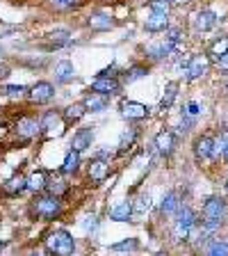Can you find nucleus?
<instances>
[{
    "mask_svg": "<svg viewBox=\"0 0 228 256\" xmlns=\"http://www.w3.org/2000/svg\"><path fill=\"white\" fill-rule=\"evenodd\" d=\"M46 250L55 256H73L75 240L69 231L57 229V231H53V234L46 236Z\"/></svg>",
    "mask_w": 228,
    "mask_h": 256,
    "instance_id": "1",
    "label": "nucleus"
},
{
    "mask_svg": "<svg viewBox=\"0 0 228 256\" xmlns=\"http://www.w3.org/2000/svg\"><path fill=\"white\" fill-rule=\"evenodd\" d=\"M199 224V218L197 213L187 206H181V210L176 213V220H174V238L178 240H185L187 236L194 231V226Z\"/></svg>",
    "mask_w": 228,
    "mask_h": 256,
    "instance_id": "2",
    "label": "nucleus"
},
{
    "mask_svg": "<svg viewBox=\"0 0 228 256\" xmlns=\"http://www.w3.org/2000/svg\"><path fill=\"white\" fill-rule=\"evenodd\" d=\"M32 213L41 220H55L62 213V202H59V197H53V194L37 197L34 204H32Z\"/></svg>",
    "mask_w": 228,
    "mask_h": 256,
    "instance_id": "3",
    "label": "nucleus"
},
{
    "mask_svg": "<svg viewBox=\"0 0 228 256\" xmlns=\"http://www.w3.org/2000/svg\"><path fill=\"white\" fill-rule=\"evenodd\" d=\"M64 126H66V119L55 110H48L41 117V133L43 138H59L64 133Z\"/></svg>",
    "mask_w": 228,
    "mask_h": 256,
    "instance_id": "4",
    "label": "nucleus"
},
{
    "mask_svg": "<svg viewBox=\"0 0 228 256\" xmlns=\"http://www.w3.org/2000/svg\"><path fill=\"white\" fill-rule=\"evenodd\" d=\"M119 110H121L123 117H126V119H133V122L146 119V117L151 114V108H149V106H144V103H137V101H126V98L119 103Z\"/></svg>",
    "mask_w": 228,
    "mask_h": 256,
    "instance_id": "5",
    "label": "nucleus"
},
{
    "mask_svg": "<svg viewBox=\"0 0 228 256\" xmlns=\"http://www.w3.org/2000/svg\"><path fill=\"white\" fill-rule=\"evenodd\" d=\"M215 154H217V142H215V138H210V135L197 138V142H194V158H197L199 162L210 160Z\"/></svg>",
    "mask_w": 228,
    "mask_h": 256,
    "instance_id": "6",
    "label": "nucleus"
},
{
    "mask_svg": "<svg viewBox=\"0 0 228 256\" xmlns=\"http://www.w3.org/2000/svg\"><path fill=\"white\" fill-rule=\"evenodd\" d=\"M208 66H210V58L208 55H192L190 62H187V80H197L201 76L208 74Z\"/></svg>",
    "mask_w": 228,
    "mask_h": 256,
    "instance_id": "7",
    "label": "nucleus"
},
{
    "mask_svg": "<svg viewBox=\"0 0 228 256\" xmlns=\"http://www.w3.org/2000/svg\"><path fill=\"white\" fill-rule=\"evenodd\" d=\"M16 135L18 138H23V140H30V138H34L37 133H41V122L39 119H34V117H21L18 122H16Z\"/></svg>",
    "mask_w": 228,
    "mask_h": 256,
    "instance_id": "8",
    "label": "nucleus"
},
{
    "mask_svg": "<svg viewBox=\"0 0 228 256\" xmlns=\"http://www.w3.org/2000/svg\"><path fill=\"white\" fill-rule=\"evenodd\" d=\"M119 80L114 78V76H98V78L91 80V90L98 92V94H105V96H112V94H117L119 92Z\"/></svg>",
    "mask_w": 228,
    "mask_h": 256,
    "instance_id": "9",
    "label": "nucleus"
},
{
    "mask_svg": "<svg viewBox=\"0 0 228 256\" xmlns=\"http://www.w3.org/2000/svg\"><path fill=\"white\" fill-rule=\"evenodd\" d=\"M226 215V202L222 197H210L203 204V218L206 220H219L222 222Z\"/></svg>",
    "mask_w": 228,
    "mask_h": 256,
    "instance_id": "10",
    "label": "nucleus"
},
{
    "mask_svg": "<svg viewBox=\"0 0 228 256\" xmlns=\"http://www.w3.org/2000/svg\"><path fill=\"white\" fill-rule=\"evenodd\" d=\"M192 23H194V30L197 32H208L217 26V14H215L213 10H201L194 14Z\"/></svg>",
    "mask_w": 228,
    "mask_h": 256,
    "instance_id": "11",
    "label": "nucleus"
},
{
    "mask_svg": "<svg viewBox=\"0 0 228 256\" xmlns=\"http://www.w3.org/2000/svg\"><path fill=\"white\" fill-rule=\"evenodd\" d=\"M174 50H181V44H174V42H169V39L146 46V55H151L153 60H162V58H167V55H171Z\"/></svg>",
    "mask_w": 228,
    "mask_h": 256,
    "instance_id": "12",
    "label": "nucleus"
},
{
    "mask_svg": "<svg viewBox=\"0 0 228 256\" xmlns=\"http://www.w3.org/2000/svg\"><path fill=\"white\" fill-rule=\"evenodd\" d=\"M153 146H155V151H158V154L169 156L171 151H174V146H176V135L171 133V130H162V133L155 135Z\"/></svg>",
    "mask_w": 228,
    "mask_h": 256,
    "instance_id": "13",
    "label": "nucleus"
},
{
    "mask_svg": "<svg viewBox=\"0 0 228 256\" xmlns=\"http://www.w3.org/2000/svg\"><path fill=\"white\" fill-rule=\"evenodd\" d=\"M110 176V162H105L103 158H96L89 162V178L94 183H103Z\"/></svg>",
    "mask_w": 228,
    "mask_h": 256,
    "instance_id": "14",
    "label": "nucleus"
},
{
    "mask_svg": "<svg viewBox=\"0 0 228 256\" xmlns=\"http://www.w3.org/2000/svg\"><path fill=\"white\" fill-rule=\"evenodd\" d=\"M27 190V178L23 174H14L11 178H7L5 183H2V192L5 194H9V197H14V194H18V192Z\"/></svg>",
    "mask_w": 228,
    "mask_h": 256,
    "instance_id": "15",
    "label": "nucleus"
},
{
    "mask_svg": "<svg viewBox=\"0 0 228 256\" xmlns=\"http://www.w3.org/2000/svg\"><path fill=\"white\" fill-rule=\"evenodd\" d=\"M91 142H94V130L91 128H80L78 133L73 135V142H71V146H73V151H85L91 146Z\"/></svg>",
    "mask_w": 228,
    "mask_h": 256,
    "instance_id": "16",
    "label": "nucleus"
},
{
    "mask_svg": "<svg viewBox=\"0 0 228 256\" xmlns=\"http://www.w3.org/2000/svg\"><path fill=\"white\" fill-rule=\"evenodd\" d=\"M53 85L50 82H37V85L30 90V98L34 103H48L50 98H53Z\"/></svg>",
    "mask_w": 228,
    "mask_h": 256,
    "instance_id": "17",
    "label": "nucleus"
},
{
    "mask_svg": "<svg viewBox=\"0 0 228 256\" xmlns=\"http://www.w3.org/2000/svg\"><path fill=\"white\" fill-rule=\"evenodd\" d=\"M107 96L105 94H98V92H91V94L85 96V101H82V106L87 108V112H103L107 108Z\"/></svg>",
    "mask_w": 228,
    "mask_h": 256,
    "instance_id": "18",
    "label": "nucleus"
},
{
    "mask_svg": "<svg viewBox=\"0 0 228 256\" xmlns=\"http://www.w3.org/2000/svg\"><path fill=\"white\" fill-rule=\"evenodd\" d=\"M133 218V202H119L114 208H110V220L114 222H128Z\"/></svg>",
    "mask_w": 228,
    "mask_h": 256,
    "instance_id": "19",
    "label": "nucleus"
},
{
    "mask_svg": "<svg viewBox=\"0 0 228 256\" xmlns=\"http://www.w3.org/2000/svg\"><path fill=\"white\" fill-rule=\"evenodd\" d=\"M87 23H89L91 30H110V28H114V21H112L105 12H94L87 18Z\"/></svg>",
    "mask_w": 228,
    "mask_h": 256,
    "instance_id": "20",
    "label": "nucleus"
},
{
    "mask_svg": "<svg viewBox=\"0 0 228 256\" xmlns=\"http://www.w3.org/2000/svg\"><path fill=\"white\" fill-rule=\"evenodd\" d=\"M167 26H169L167 14H153V12H151V16L146 18V23H144V28L149 32H162V30H167Z\"/></svg>",
    "mask_w": 228,
    "mask_h": 256,
    "instance_id": "21",
    "label": "nucleus"
},
{
    "mask_svg": "<svg viewBox=\"0 0 228 256\" xmlns=\"http://www.w3.org/2000/svg\"><path fill=\"white\" fill-rule=\"evenodd\" d=\"M160 210L165 215H176L181 210V202H178V194L176 192H167L162 197V204H160Z\"/></svg>",
    "mask_w": 228,
    "mask_h": 256,
    "instance_id": "22",
    "label": "nucleus"
},
{
    "mask_svg": "<svg viewBox=\"0 0 228 256\" xmlns=\"http://www.w3.org/2000/svg\"><path fill=\"white\" fill-rule=\"evenodd\" d=\"M46 186H48V178H46V172H43V170L32 172V174L27 176V190H32V192H41Z\"/></svg>",
    "mask_w": 228,
    "mask_h": 256,
    "instance_id": "23",
    "label": "nucleus"
},
{
    "mask_svg": "<svg viewBox=\"0 0 228 256\" xmlns=\"http://www.w3.org/2000/svg\"><path fill=\"white\" fill-rule=\"evenodd\" d=\"M73 76H75V69L71 62H59L55 66V80L57 82H69V80H73Z\"/></svg>",
    "mask_w": 228,
    "mask_h": 256,
    "instance_id": "24",
    "label": "nucleus"
},
{
    "mask_svg": "<svg viewBox=\"0 0 228 256\" xmlns=\"http://www.w3.org/2000/svg\"><path fill=\"white\" fill-rule=\"evenodd\" d=\"M176 96H178V85H176V82H169V85L165 87L162 98H160V110H169V108L174 106Z\"/></svg>",
    "mask_w": 228,
    "mask_h": 256,
    "instance_id": "25",
    "label": "nucleus"
},
{
    "mask_svg": "<svg viewBox=\"0 0 228 256\" xmlns=\"http://www.w3.org/2000/svg\"><path fill=\"white\" fill-rule=\"evenodd\" d=\"M78 165H80V154L78 151H66V156H64V165H62V172L64 174H73V172H78Z\"/></svg>",
    "mask_w": 228,
    "mask_h": 256,
    "instance_id": "26",
    "label": "nucleus"
},
{
    "mask_svg": "<svg viewBox=\"0 0 228 256\" xmlns=\"http://www.w3.org/2000/svg\"><path fill=\"white\" fill-rule=\"evenodd\" d=\"M85 112H87V108L82 103H73V106L64 108V119L66 122H78L80 117H85Z\"/></svg>",
    "mask_w": 228,
    "mask_h": 256,
    "instance_id": "27",
    "label": "nucleus"
},
{
    "mask_svg": "<svg viewBox=\"0 0 228 256\" xmlns=\"http://www.w3.org/2000/svg\"><path fill=\"white\" fill-rule=\"evenodd\" d=\"M149 208H151V197L149 194H139V197L133 202V215L139 218V215H144Z\"/></svg>",
    "mask_w": 228,
    "mask_h": 256,
    "instance_id": "28",
    "label": "nucleus"
},
{
    "mask_svg": "<svg viewBox=\"0 0 228 256\" xmlns=\"http://www.w3.org/2000/svg\"><path fill=\"white\" fill-rule=\"evenodd\" d=\"M208 256H228V240H213L208 245Z\"/></svg>",
    "mask_w": 228,
    "mask_h": 256,
    "instance_id": "29",
    "label": "nucleus"
},
{
    "mask_svg": "<svg viewBox=\"0 0 228 256\" xmlns=\"http://www.w3.org/2000/svg\"><path fill=\"white\" fill-rule=\"evenodd\" d=\"M228 53V37H222V39H217V42L213 44V48H210V55H213V60L217 62L222 55H226Z\"/></svg>",
    "mask_w": 228,
    "mask_h": 256,
    "instance_id": "30",
    "label": "nucleus"
},
{
    "mask_svg": "<svg viewBox=\"0 0 228 256\" xmlns=\"http://www.w3.org/2000/svg\"><path fill=\"white\" fill-rule=\"evenodd\" d=\"M46 188H48V192H50L53 197H59V194H64V192L69 190V186H66L62 178H50Z\"/></svg>",
    "mask_w": 228,
    "mask_h": 256,
    "instance_id": "31",
    "label": "nucleus"
},
{
    "mask_svg": "<svg viewBox=\"0 0 228 256\" xmlns=\"http://www.w3.org/2000/svg\"><path fill=\"white\" fill-rule=\"evenodd\" d=\"M135 138H137V130H135V128H126L121 133V138H119V146H121V149H128V146L135 142Z\"/></svg>",
    "mask_w": 228,
    "mask_h": 256,
    "instance_id": "32",
    "label": "nucleus"
},
{
    "mask_svg": "<svg viewBox=\"0 0 228 256\" xmlns=\"http://www.w3.org/2000/svg\"><path fill=\"white\" fill-rule=\"evenodd\" d=\"M50 39H53L57 46H69L73 39H71V34L66 30H55V32H50Z\"/></svg>",
    "mask_w": 228,
    "mask_h": 256,
    "instance_id": "33",
    "label": "nucleus"
},
{
    "mask_svg": "<svg viewBox=\"0 0 228 256\" xmlns=\"http://www.w3.org/2000/svg\"><path fill=\"white\" fill-rule=\"evenodd\" d=\"M169 0H151L149 2V10L153 14H169Z\"/></svg>",
    "mask_w": 228,
    "mask_h": 256,
    "instance_id": "34",
    "label": "nucleus"
},
{
    "mask_svg": "<svg viewBox=\"0 0 228 256\" xmlns=\"http://www.w3.org/2000/svg\"><path fill=\"white\" fill-rule=\"evenodd\" d=\"M146 74H149V69H146V66H133V69L126 74V78H123V80H126L128 85H130V82H135V80L144 78Z\"/></svg>",
    "mask_w": 228,
    "mask_h": 256,
    "instance_id": "35",
    "label": "nucleus"
},
{
    "mask_svg": "<svg viewBox=\"0 0 228 256\" xmlns=\"http://www.w3.org/2000/svg\"><path fill=\"white\" fill-rule=\"evenodd\" d=\"M110 250H112V252H130V250H137V240H135V238L121 240V242H114Z\"/></svg>",
    "mask_w": 228,
    "mask_h": 256,
    "instance_id": "36",
    "label": "nucleus"
},
{
    "mask_svg": "<svg viewBox=\"0 0 228 256\" xmlns=\"http://www.w3.org/2000/svg\"><path fill=\"white\" fill-rule=\"evenodd\" d=\"M50 7L57 12H66V10L78 7V0H50Z\"/></svg>",
    "mask_w": 228,
    "mask_h": 256,
    "instance_id": "37",
    "label": "nucleus"
},
{
    "mask_svg": "<svg viewBox=\"0 0 228 256\" xmlns=\"http://www.w3.org/2000/svg\"><path fill=\"white\" fill-rule=\"evenodd\" d=\"M199 112H201V103L199 101H190L185 106V110H183V114H190V117H197Z\"/></svg>",
    "mask_w": 228,
    "mask_h": 256,
    "instance_id": "38",
    "label": "nucleus"
},
{
    "mask_svg": "<svg viewBox=\"0 0 228 256\" xmlns=\"http://www.w3.org/2000/svg\"><path fill=\"white\" fill-rule=\"evenodd\" d=\"M185 37V34H183V30L181 28H171L169 32H167V37L165 39H169V42H174V44H181V39Z\"/></svg>",
    "mask_w": 228,
    "mask_h": 256,
    "instance_id": "39",
    "label": "nucleus"
},
{
    "mask_svg": "<svg viewBox=\"0 0 228 256\" xmlns=\"http://www.w3.org/2000/svg\"><path fill=\"white\" fill-rule=\"evenodd\" d=\"M96 226H98V220H96V215H89V218H85V222H82V229H85V231H94Z\"/></svg>",
    "mask_w": 228,
    "mask_h": 256,
    "instance_id": "40",
    "label": "nucleus"
},
{
    "mask_svg": "<svg viewBox=\"0 0 228 256\" xmlns=\"http://www.w3.org/2000/svg\"><path fill=\"white\" fill-rule=\"evenodd\" d=\"M2 92H5L7 96H16V94H21V92H25V87L23 85H7Z\"/></svg>",
    "mask_w": 228,
    "mask_h": 256,
    "instance_id": "41",
    "label": "nucleus"
},
{
    "mask_svg": "<svg viewBox=\"0 0 228 256\" xmlns=\"http://www.w3.org/2000/svg\"><path fill=\"white\" fill-rule=\"evenodd\" d=\"M217 66H219V69H224V71H228V53L222 55V58L217 60Z\"/></svg>",
    "mask_w": 228,
    "mask_h": 256,
    "instance_id": "42",
    "label": "nucleus"
},
{
    "mask_svg": "<svg viewBox=\"0 0 228 256\" xmlns=\"http://www.w3.org/2000/svg\"><path fill=\"white\" fill-rule=\"evenodd\" d=\"M27 256H46V252H43L41 247H37V250H32V252H30V254H27Z\"/></svg>",
    "mask_w": 228,
    "mask_h": 256,
    "instance_id": "43",
    "label": "nucleus"
},
{
    "mask_svg": "<svg viewBox=\"0 0 228 256\" xmlns=\"http://www.w3.org/2000/svg\"><path fill=\"white\" fill-rule=\"evenodd\" d=\"M9 76V69L7 66H0V78H7Z\"/></svg>",
    "mask_w": 228,
    "mask_h": 256,
    "instance_id": "44",
    "label": "nucleus"
},
{
    "mask_svg": "<svg viewBox=\"0 0 228 256\" xmlns=\"http://www.w3.org/2000/svg\"><path fill=\"white\" fill-rule=\"evenodd\" d=\"M222 156H224V160H226V162H228V144H226V146H224V151H222Z\"/></svg>",
    "mask_w": 228,
    "mask_h": 256,
    "instance_id": "45",
    "label": "nucleus"
},
{
    "mask_svg": "<svg viewBox=\"0 0 228 256\" xmlns=\"http://www.w3.org/2000/svg\"><path fill=\"white\" fill-rule=\"evenodd\" d=\"M2 130H5V124L0 122V135H2Z\"/></svg>",
    "mask_w": 228,
    "mask_h": 256,
    "instance_id": "46",
    "label": "nucleus"
},
{
    "mask_svg": "<svg viewBox=\"0 0 228 256\" xmlns=\"http://www.w3.org/2000/svg\"><path fill=\"white\" fill-rule=\"evenodd\" d=\"M226 190H228V181H226Z\"/></svg>",
    "mask_w": 228,
    "mask_h": 256,
    "instance_id": "47",
    "label": "nucleus"
},
{
    "mask_svg": "<svg viewBox=\"0 0 228 256\" xmlns=\"http://www.w3.org/2000/svg\"><path fill=\"white\" fill-rule=\"evenodd\" d=\"M226 90H228V85H226Z\"/></svg>",
    "mask_w": 228,
    "mask_h": 256,
    "instance_id": "48",
    "label": "nucleus"
}]
</instances>
